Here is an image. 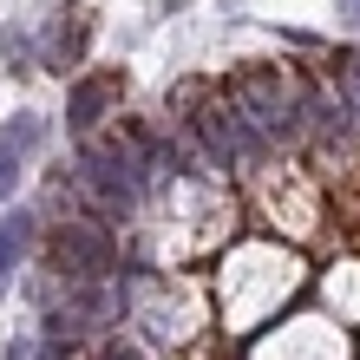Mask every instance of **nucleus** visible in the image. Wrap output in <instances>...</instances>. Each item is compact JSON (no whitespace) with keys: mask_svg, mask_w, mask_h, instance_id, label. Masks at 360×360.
Returning <instances> with one entry per match:
<instances>
[{"mask_svg":"<svg viewBox=\"0 0 360 360\" xmlns=\"http://www.w3.org/2000/svg\"><path fill=\"white\" fill-rule=\"evenodd\" d=\"M229 105L243 112V124H249L256 138H282V131H288V118H295L288 86H282V79H275L269 66L236 72V86H229Z\"/></svg>","mask_w":360,"mask_h":360,"instance_id":"1","label":"nucleus"},{"mask_svg":"<svg viewBox=\"0 0 360 360\" xmlns=\"http://www.w3.org/2000/svg\"><path fill=\"white\" fill-rule=\"evenodd\" d=\"M53 256H59V269H66L72 282H98V275L112 269V236H105V229H92V223H66Z\"/></svg>","mask_w":360,"mask_h":360,"instance_id":"2","label":"nucleus"},{"mask_svg":"<svg viewBox=\"0 0 360 360\" xmlns=\"http://www.w3.org/2000/svg\"><path fill=\"white\" fill-rule=\"evenodd\" d=\"M79 171H86V190L98 203H138V164L124 158V151H86V164H79Z\"/></svg>","mask_w":360,"mask_h":360,"instance_id":"3","label":"nucleus"},{"mask_svg":"<svg viewBox=\"0 0 360 360\" xmlns=\"http://www.w3.org/2000/svg\"><path fill=\"white\" fill-rule=\"evenodd\" d=\"M124 92V72H92V79H79L72 86V105H66V118H72V131H92L98 112Z\"/></svg>","mask_w":360,"mask_h":360,"instance_id":"4","label":"nucleus"},{"mask_svg":"<svg viewBox=\"0 0 360 360\" xmlns=\"http://www.w3.org/2000/svg\"><path fill=\"white\" fill-rule=\"evenodd\" d=\"M197 131H203V144H210L217 158H243V151H249V138H256V131L243 124L236 105H210V112L197 118Z\"/></svg>","mask_w":360,"mask_h":360,"instance_id":"5","label":"nucleus"},{"mask_svg":"<svg viewBox=\"0 0 360 360\" xmlns=\"http://www.w3.org/2000/svg\"><path fill=\"white\" fill-rule=\"evenodd\" d=\"M86 39H92V27H86V13H66V20H53V33H46V66L53 72H66V66H79V53H86Z\"/></svg>","mask_w":360,"mask_h":360,"instance_id":"6","label":"nucleus"},{"mask_svg":"<svg viewBox=\"0 0 360 360\" xmlns=\"http://www.w3.org/2000/svg\"><path fill=\"white\" fill-rule=\"evenodd\" d=\"M27 144H39V118H13L7 131H0V197H13V177H20Z\"/></svg>","mask_w":360,"mask_h":360,"instance_id":"7","label":"nucleus"},{"mask_svg":"<svg viewBox=\"0 0 360 360\" xmlns=\"http://www.w3.org/2000/svg\"><path fill=\"white\" fill-rule=\"evenodd\" d=\"M27 243H33V229H27V217H7L0 223V275H7L20 256H27Z\"/></svg>","mask_w":360,"mask_h":360,"instance_id":"8","label":"nucleus"},{"mask_svg":"<svg viewBox=\"0 0 360 360\" xmlns=\"http://www.w3.org/2000/svg\"><path fill=\"white\" fill-rule=\"evenodd\" d=\"M341 92H347L354 118H360V53H347V59H341Z\"/></svg>","mask_w":360,"mask_h":360,"instance_id":"9","label":"nucleus"},{"mask_svg":"<svg viewBox=\"0 0 360 360\" xmlns=\"http://www.w3.org/2000/svg\"><path fill=\"white\" fill-rule=\"evenodd\" d=\"M7 360H53V347H39V341H13Z\"/></svg>","mask_w":360,"mask_h":360,"instance_id":"10","label":"nucleus"},{"mask_svg":"<svg viewBox=\"0 0 360 360\" xmlns=\"http://www.w3.org/2000/svg\"><path fill=\"white\" fill-rule=\"evenodd\" d=\"M341 13H347V20H354V27H360V0H341Z\"/></svg>","mask_w":360,"mask_h":360,"instance_id":"11","label":"nucleus"},{"mask_svg":"<svg viewBox=\"0 0 360 360\" xmlns=\"http://www.w3.org/2000/svg\"><path fill=\"white\" fill-rule=\"evenodd\" d=\"M105 360H138V354H124V347H112V354H105Z\"/></svg>","mask_w":360,"mask_h":360,"instance_id":"12","label":"nucleus"}]
</instances>
